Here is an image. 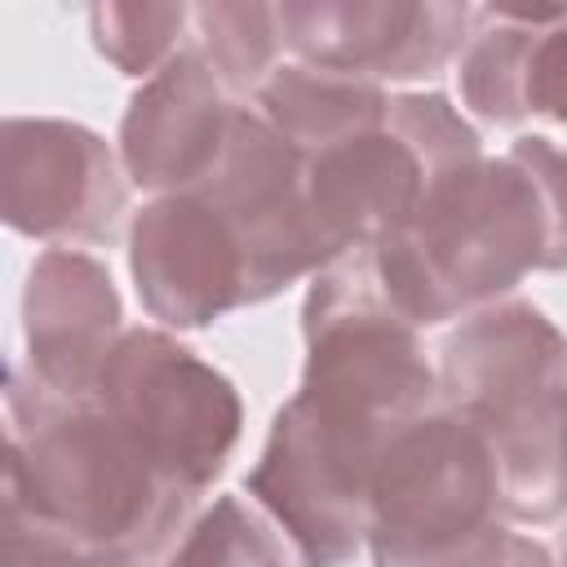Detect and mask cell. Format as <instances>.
<instances>
[{
  "label": "cell",
  "instance_id": "3",
  "mask_svg": "<svg viewBox=\"0 0 567 567\" xmlns=\"http://www.w3.org/2000/svg\"><path fill=\"white\" fill-rule=\"evenodd\" d=\"M439 399L483 439L509 523L567 514V337L532 301H496L447 332Z\"/></svg>",
  "mask_w": 567,
  "mask_h": 567
},
{
  "label": "cell",
  "instance_id": "22",
  "mask_svg": "<svg viewBox=\"0 0 567 567\" xmlns=\"http://www.w3.org/2000/svg\"><path fill=\"white\" fill-rule=\"evenodd\" d=\"M501 567H554V558H549V549L540 540L514 536L509 549H505V558H501Z\"/></svg>",
  "mask_w": 567,
  "mask_h": 567
},
{
  "label": "cell",
  "instance_id": "21",
  "mask_svg": "<svg viewBox=\"0 0 567 567\" xmlns=\"http://www.w3.org/2000/svg\"><path fill=\"white\" fill-rule=\"evenodd\" d=\"M4 567H142V558L106 554V549H31L4 558Z\"/></svg>",
  "mask_w": 567,
  "mask_h": 567
},
{
  "label": "cell",
  "instance_id": "6",
  "mask_svg": "<svg viewBox=\"0 0 567 567\" xmlns=\"http://www.w3.org/2000/svg\"><path fill=\"white\" fill-rule=\"evenodd\" d=\"M89 399L190 496L221 474L244 425L235 385L159 328H128Z\"/></svg>",
  "mask_w": 567,
  "mask_h": 567
},
{
  "label": "cell",
  "instance_id": "14",
  "mask_svg": "<svg viewBox=\"0 0 567 567\" xmlns=\"http://www.w3.org/2000/svg\"><path fill=\"white\" fill-rule=\"evenodd\" d=\"M257 106H261L257 115L301 159L381 133L390 120V97L381 93V84L319 66H279L257 89Z\"/></svg>",
  "mask_w": 567,
  "mask_h": 567
},
{
  "label": "cell",
  "instance_id": "23",
  "mask_svg": "<svg viewBox=\"0 0 567 567\" xmlns=\"http://www.w3.org/2000/svg\"><path fill=\"white\" fill-rule=\"evenodd\" d=\"M563 567H567V545H563Z\"/></svg>",
  "mask_w": 567,
  "mask_h": 567
},
{
  "label": "cell",
  "instance_id": "18",
  "mask_svg": "<svg viewBox=\"0 0 567 567\" xmlns=\"http://www.w3.org/2000/svg\"><path fill=\"white\" fill-rule=\"evenodd\" d=\"M168 567H288V558L239 496H217L213 509L186 532Z\"/></svg>",
  "mask_w": 567,
  "mask_h": 567
},
{
  "label": "cell",
  "instance_id": "5",
  "mask_svg": "<svg viewBox=\"0 0 567 567\" xmlns=\"http://www.w3.org/2000/svg\"><path fill=\"white\" fill-rule=\"evenodd\" d=\"M509 540L492 456L456 412L434 408L390 443L368 509L377 567H501Z\"/></svg>",
  "mask_w": 567,
  "mask_h": 567
},
{
  "label": "cell",
  "instance_id": "12",
  "mask_svg": "<svg viewBox=\"0 0 567 567\" xmlns=\"http://www.w3.org/2000/svg\"><path fill=\"white\" fill-rule=\"evenodd\" d=\"M235 106L195 44L177 49L128 102L120 124L124 177L155 195L190 190L217 164Z\"/></svg>",
  "mask_w": 567,
  "mask_h": 567
},
{
  "label": "cell",
  "instance_id": "20",
  "mask_svg": "<svg viewBox=\"0 0 567 567\" xmlns=\"http://www.w3.org/2000/svg\"><path fill=\"white\" fill-rule=\"evenodd\" d=\"M523 111L567 124V18L532 31L523 62Z\"/></svg>",
  "mask_w": 567,
  "mask_h": 567
},
{
  "label": "cell",
  "instance_id": "15",
  "mask_svg": "<svg viewBox=\"0 0 567 567\" xmlns=\"http://www.w3.org/2000/svg\"><path fill=\"white\" fill-rule=\"evenodd\" d=\"M567 9H478V31L461 58V93L465 102L496 124L527 120L523 111V62L532 31L545 22H563Z\"/></svg>",
  "mask_w": 567,
  "mask_h": 567
},
{
  "label": "cell",
  "instance_id": "4",
  "mask_svg": "<svg viewBox=\"0 0 567 567\" xmlns=\"http://www.w3.org/2000/svg\"><path fill=\"white\" fill-rule=\"evenodd\" d=\"M545 204L505 151L434 177L412 217L372 248V261L390 306L425 328L496 306L523 275L545 270Z\"/></svg>",
  "mask_w": 567,
  "mask_h": 567
},
{
  "label": "cell",
  "instance_id": "9",
  "mask_svg": "<svg viewBox=\"0 0 567 567\" xmlns=\"http://www.w3.org/2000/svg\"><path fill=\"white\" fill-rule=\"evenodd\" d=\"M279 9L284 44L301 66L354 80H421L443 71L470 40L478 9L421 0H288Z\"/></svg>",
  "mask_w": 567,
  "mask_h": 567
},
{
  "label": "cell",
  "instance_id": "17",
  "mask_svg": "<svg viewBox=\"0 0 567 567\" xmlns=\"http://www.w3.org/2000/svg\"><path fill=\"white\" fill-rule=\"evenodd\" d=\"M186 4H93L89 31L97 53L124 75H155L182 49Z\"/></svg>",
  "mask_w": 567,
  "mask_h": 567
},
{
  "label": "cell",
  "instance_id": "11",
  "mask_svg": "<svg viewBox=\"0 0 567 567\" xmlns=\"http://www.w3.org/2000/svg\"><path fill=\"white\" fill-rule=\"evenodd\" d=\"M111 270L75 248H49L27 270V372L53 399H89L102 363L128 332Z\"/></svg>",
  "mask_w": 567,
  "mask_h": 567
},
{
  "label": "cell",
  "instance_id": "7",
  "mask_svg": "<svg viewBox=\"0 0 567 567\" xmlns=\"http://www.w3.org/2000/svg\"><path fill=\"white\" fill-rule=\"evenodd\" d=\"M190 190H199L235 230L248 261L252 306L328 266L306 213V159L257 111L235 106L217 164Z\"/></svg>",
  "mask_w": 567,
  "mask_h": 567
},
{
  "label": "cell",
  "instance_id": "16",
  "mask_svg": "<svg viewBox=\"0 0 567 567\" xmlns=\"http://www.w3.org/2000/svg\"><path fill=\"white\" fill-rule=\"evenodd\" d=\"M199 31V53L226 93H257L279 66V9L275 4H199L190 9Z\"/></svg>",
  "mask_w": 567,
  "mask_h": 567
},
{
  "label": "cell",
  "instance_id": "10",
  "mask_svg": "<svg viewBox=\"0 0 567 567\" xmlns=\"http://www.w3.org/2000/svg\"><path fill=\"white\" fill-rule=\"evenodd\" d=\"M128 270L146 315L168 328H208L252 306L244 248L199 190L155 195L133 217Z\"/></svg>",
  "mask_w": 567,
  "mask_h": 567
},
{
  "label": "cell",
  "instance_id": "19",
  "mask_svg": "<svg viewBox=\"0 0 567 567\" xmlns=\"http://www.w3.org/2000/svg\"><path fill=\"white\" fill-rule=\"evenodd\" d=\"M509 155L527 168L549 226V252L545 270H567V151H558L549 137H518Z\"/></svg>",
  "mask_w": 567,
  "mask_h": 567
},
{
  "label": "cell",
  "instance_id": "8",
  "mask_svg": "<svg viewBox=\"0 0 567 567\" xmlns=\"http://www.w3.org/2000/svg\"><path fill=\"white\" fill-rule=\"evenodd\" d=\"M124 173L111 146L71 120H4L0 213L18 235L106 244L124 217Z\"/></svg>",
  "mask_w": 567,
  "mask_h": 567
},
{
  "label": "cell",
  "instance_id": "13",
  "mask_svg": "<svg viewBox=\"0 0 567 567\" xmlns=\"http://www.w3.org/2000/svg\"><path fill=\"white\" fill-rule=\"evenodd\" d=\"M425 164L421 155L390 128L341 142L332 151H319L306 159V213L319 239L323 261L354 248H377L385 235H394L421 190H425Z\"/></svg>",
  "mask_w": 567,
  "mask_h": 567
},
{
  "label": "cell",
  "instance_id": "2",
  "mask_svg": "<svg viewBox=\"0 0 567 567\" xmlns=\"http://www.w3.org/2000/svg\"><path fill=\"white\" fill-rule=\"evenodd\" d=\"M4 416V558L31 549L151 558L186 523L195 496L168 483L93 399H53L13 363Z\"/></svg>",
  "mask_w": 567,
  "mask_h": 567
},
{
  "label": "cell",
  "instance_id": "1",
  "mask_svg": "<svg viewBox=\"0 0 567 567\" xmlns=\"http://www.w3.org/2000/svg\"><path fill=\"white\" fill-rule=\"evenodd\" d=\"M301 337V385L270 421L248 496L284 527L301 567H346L368 545L381 456L439 408V372L416 328L390 306L372 248L315 275Z\"/></svg>",
  "mask_w": 567,
  "mask_h": 567
}]
</instances>
